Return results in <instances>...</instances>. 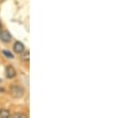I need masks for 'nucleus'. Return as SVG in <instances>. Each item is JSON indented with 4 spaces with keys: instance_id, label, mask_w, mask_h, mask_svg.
<instances>
[{
    "instance_id": "f257e3e1",
    "label": "nucleus",
    "mask_w": 128,
    "mask_h": 118,
    "mask_svg": "<svg viewBox=\"0 0 128 118\" xmlns=\"http://www.w3.org/2000/svg\"><path fill=\"white\" fill-rule=\"evenodd\" d=\"M10 93L14 98H21L24 96L25 94V89L20 86L17 84H13L10 88Z\"/></svg>"
},
{
    "instance_id": "f03ea898",
    "label": "nucleus",
    "mask_w": 128,
    "mask_h": 118,
    "mask_svg": "<svg viewBox=\"0 0 128 118\" xmlns=\"http://www.w3.org/2000/svg\"><path fill=\"white\" fill-rule=\"evenodd\" d=\"M5 74L7 78H13L16 76V70L12 66H7L5 68Z\"/></svg>"
},
{
    "instance_id": "7ed1b4c3",
    "label": "nucleus",
    "mask_w": 128,
    "mask_h": 118,
    "mask_svg": "<svg viewBox=\"0 0 128 118\" xmlns=\"http://www.w3.org/2000/svg\"><path fill=\"white\" fill-rule=\"evenodd\" d=\"M12 39V36L8 31H1L0 32V40L4 43H9Z\"/></svg>"
},
{
    "instance_id": "20e7f679",
    "label": "nucleus",
    "mask_w": 128,
    "mask_h": 118,
    "mask_svg": "<svg viewBox=\"0 0 128 118\" xmlns=\"http://www.w3.org/2000/svg\"><path fill=\"white\" fill-rule=\"evenodd\" d=\"M13 49H14V52H15V53L21 54V53L25 50V46H24L23 43L17 41V42H15V44H14V46H13Z\"/></svg>"
},
{
    "instance_id": "39448f33",
    "label": "nucleus",
    "mask_w": 128,
    "mask_h": 118,
    "mask_svg": "<svg viewBox=\"0 0 128 118\" xmlns=\"http://www.w3.org/2000/svg\"><path fill=\"white\" fill-rule=\"evenodd\" d=\"M10 116H11V114H10L9 110H7V109H1L0 110V117L7 118V117H10Z\"/></svg>"
},
{
    "instance_id": "423d86ee",
    "label": "nucleus",
    "mask_w": 128,
    "mask_h": 118,
    "mask_svg": "<svg viewBox=\"0 0 128 118\" xmlns=\"http://www.w3.org/2000/svg\"><path fill=\"white\" fill-rule=\"evenodd\" d=\"M22 53H23L22 56H21L22 60H26V62H29V60H30V52L29 51H25V52L23 51Z\"/></svg>"
},
{
    "instance_id": "0eeeda50",
    "label": "nucleus",
    "mask_w": 128,
    "mask_h": 118,
    "mask_svg": "<svg viewBox=\"0 0 128 118\" xmlns=\"http://www.w3.org/2000/svg\"><path fill=\"white\" fill-rule=\"evenodd\" d=\"M2 53H3V54L6 56V57H8V58H10V59H13V57H14V56H13V55H12L10 52H8V51H6V50H4Z\"/></svg>"
},
{
    "instance_id": "6e6552de",
    "label": "nucleus",
    "mask_w": 128,
    "mask_h": 118,
    "mask_svg": "<svg viewBox=\"0 0 128 118\" xmlns=\"http://www.w3.org/2000/svg\"><path fill=\"white\" fill-rule=\"evenodd\" d=\"M13 117H16V118H26L27 117V115L26 114H24V113H15L14 115H13Z\"/></svg>"
},
{
    "instance_id": "1a4fd4ad",
    "label": "nucleus",
    "mask_w": 128,
    "mask_h": 118,
    "mask_svg": "<svg viewBox=\"0 0 128 118\" xmlns=\"http://www.w3.org/2000/svg\"><path fill=\"white\" fill-rule=\"evenodd\" d=\"M1 28H2V27H1V23H0V32L2 31V30H1Z\"/></svg>"
},
{
    "instance_id": "9d476101",
    "label": "nucleus",
    "mask_w": 128,
    "mask_h": 118,
    "mask_svg": "<svg viewBox=\"0 0 128 118\" xmlns=\"http://www.w3.org/2000/svg\"><path fill=\"white\" fill-rule=\"evenodd\" d=\"M2 91H3V89H2L1 88H0V92H2Z\"/></svg>"
}]
</instances>
